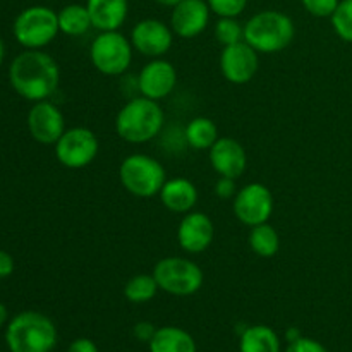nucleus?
I'll list each match as a JSON object with an SVG mask.
<instances>
[{
    "label": "nucleus",
    "mask_w": 352,
    "mask_h": 352,
    "mask_svg": "<svg viewBox=\"0 0 352 352\" xmlns=\"http://www.w3.org/2000/svg\"><path fill=\"white\" fill-rule=\"evenodd\" d=\"M9 79L16 93L30 102L48 100L58 88L60 69L54 57L40 50L17 55L9 69Z\"/></svg>",
    "instance_id": "obj_1"
},
{
    "label": "nucleus",
    "mask_w": 352,
    "mask_h": 352,
    "mask_svg": "<svg viewBox=\"0 0 352 352\" xmlns=\"http://www.w3.org/2000/svg\"><path fill=\"white\" fill-rule=\"evenodd\" d=\"M164 122L165 113L158 102L146 96H136L117 112L116 133L127 143L143 144L162 133Z\"/></svg>",
    "instance_id": "obj_2"
},
{
    "label": "nucleus",
    "mask_w": 352,
    "mask_h": 352,
    "mask_svg": "<svg viewBox=\"0 0 352 352\" xmlns=\"http://www.w3.org/2000/svg\"><path fill=\"white\" fill-rule=\"evenodd\" d=\"M294 36V21L280 10H261L244 24V41L258 54H277L285 50Z\"/></svg>",
    "instance_id": "obj_3"
},
{
    "label": "nucleus",
    "mask_w": 352,
    "mask_h": 352,
    "mask_svg": "<svg viewBox=\"0 0 352 352\" xmlns=\"http://www.w3.org/2000/svg\"><path fill=\"white\" fill-rule=\"evenodd\" d=\"M6 340L10 352H52L57 346V329L43 313L24 311L9 323Z\"/></svg>",
    "instance_id": "obj_4"
},
{
    "label": "nucleus",
    "mask_w": 352,
    "mask_h": 352,
    "mask_svg": "<svg viewBox=\"0 0 352 352\" xmlns=\"http://www.w3.org/2000/svg\"><path fill=\"white\" fill-rule=\"evenodd\" d=\"M120 184L138 198H153L160 195L167 182V172L157 158L144 153H133L119 167Z\"/></svg>",
    "instance_id": "obj_5"
},
{
    "label": "nucleus",
    "mask_w": 352,
    "mask_h": 352,
    "mask_svg": "<svg viewBox=\"0 0 352 352\" xmlns=\"http://www.w3.org/2000/svg\"><path fill=\"white\" fill-rule=\"evenodd\" d=\"M153 277L160 291L177 298L196 294L205 282V274L198 263L179 256H168L158 261L153 268Z\"/></svg>",
    "instance_id": "obj_6"
},
{
    "label": "nucleus",
    "mask_w": 352,
    "mask_h": 352,
    "mask_svg": "<svg viewBox=\"0 0 352 352\" xmlns=\"http://www.w3.org/2000/svg\"><path fill=\"white\" fill-rule=\"evenodd\" d=\"M14 36L28 50H40L55 40L58 30V16L45 6L24 9L14 21Z\"/></svg>",
    "instance_id": "obj_7"
},
{
    "label": "nucleus",
    "mask_w": 352,
    "mask_h": 352,
    "mask_svg": "<svg viewBox=\"0 0 352 352\" xmlns=\"http://www.w3.org/2000/svg\"><path fill=\"white\" fill-rule=\"evenodd\" d=\"M134 48L120 31H100L89 47L93 67L105 76H120L133 64Z\"/></svg>",
    "instance_id": "obj_8"
},
{
    "label": "nucleus",
    "mask_w": 352,
    "mask_h": 352,
    "mask_svg": "<svg viewBox=\"0 0 352 352\" xmlns=\"http://www.w3.org/2000/svg\"><path fill=\"white\" fill-rule=\"evenodd\" d=\"M100 143L96 134L88 127L65 129L55 143V157L67 168H85L95 162Z\"/></svg>",
    "instance_id": "obj_9"
},
{
    "label": "nucleus",
    "mask_w": 352,
    "mask_h": 352,
    "mask_svg": "<svg viewBox=\"0 0 352 352\" xmlns=\"http://www.w3.org/2000/svg\"><path fill=\"white\" fill-rule=\"evenodd\" d=\"M274 195L270 189L260 182H251L237 189L232 201L236 219L248 227L267 223L274 213Z\"/></svg>",
    "instance_id": "obj_10"
},
{
    "label": "nucleus",
    "mask_w": 352,
    "mask_h": 352,
    "mask_svg": "<svg viewBox=\"0 0 352 352\" xmlns=\"http://www.w3.org/2000/svg\"><path fill=\"white\" fill-rule=\"evenodd\" d=\"M131 43L138 54L150 58H160L174 43V31L160 19H141L131 30Z\"/></svg>",
    "instance_id": "obj_11"
},
{
    "label": "nucleus",
    "mask_w": 352,
    "mask_h": 352,
    "mask_svg": "<svg viewBox=\"0 0 352 352\" xmlns=\"http://www.w3.org/2000/svg\"><path fill=\"white\" fill-rule=\"evenodd\" d=\"M260 69V54L246 41L223 47L220 54V71L232 85H246Z\"/></svg>",
    "instance_id": "obj_12"
},
{
    "label": "nucleus",
    "mask_w": 352,
    "mask_h": 352,
    "mask_svg": "<svg viewBox=\"0 0 352 352\" xmlns=\"http://www.w3.org/2000/svg\"><path fill=\"white\" fill-rule=\"evenodd\" d=\"M136 85L141 96L158 102L167 98L177 86V71L172 62L162 57L153 58L140 71Z\"/></svg>",
    "instance_id": "obj_13"
},
{
    "label": "nucleus",
    "mask_w": 352,
    "mask_h": 352,
    "mask_svg": "<svg viewBox=\"0 0 352 352\" xmlns=\"http://www.w3.org/2000/svg\"><path fill=\"white\" fill-rule=\"evenodd\" d=\"M30 134L41 144H55L65 133V117L48 100L36 102L28 113Z\"/></svg>",
    "instance_id": "obj_14"
},
{
    "label": "nucleus",
    "mask_w": 352,
    "mask_h": 352,
    "mask_svg": "<svg viewBox=\"0 0 352 352\" xmlns=\"http://www.w3.org/2000/svg\"><path fill=\"white\" fill-rule=\"evenodd\" d=\"M213 237H215V226L206 213L189 212L179 222L177 243L186 253H203L212 246Z\"/></svg>",
    "instance_id": "obj_15"
},
{
    "label": "nucleus",
    "mask_w": 352,
    "mask_h": 352,
    "mask_svg": "<svg viewBox=\"0 0 352 352\" xmlns=\"http://www.w3.org/2000/svg\"><path fill=\"white\" fill-rule=\"evenodd\" d=\"M210 10L206 0H182L172 7L170 28L174 34L184 40L199 36L210 23Z\"/></svg>",
    "instance_id": "obj_16"
},
{
    "label": "nucleus",
    "mask_w": 352,
    "mask_h": 352,
    "mask_svg": "<svg viewBox=\"0 0 352 352\" xmlns=\"http://www.w3.org/2000/svg\"><path fill=\"white\" fill-rule=\"evenodd\" d=\"M208 151L213 170L222 177L239 179L246 172L248 155L239 141L232 138H219Z\"/></svg>",
    "instance_id": "obj_17"
},
{
    "label": "nucleus",
    "mask_w": 352,
    "mask_h": 352,
    "mask_svg": "<svg viewBox=\"0 0 352 352\" xmlns=\"http://www.w3.org/2000/svg\"><path fill=\"white\" fill-rule=\"evenodd\" d=\"M91 24L98 31H119L129 14L127 0H86Z\"/></svg>",
    "instance_id": "obj_18"
},
{
    "label": "nucleus",
    "mask_w": 352,
    "mask_h": 352,
    "mask_svg": "<svg viewBox=\"0 0 352 352\" xmlns=\"http://www.w3.org/2000/svg\"><path fill=\"white\" fill-rule=\"evenodd\" d=\"M158 196H160L162 205L168 212L182 213V215L192 212L198 203V189L189 179L184 177L167 179Z\"/></svg>",
    "instance_id": "obj_19"
},
{
    "label": "nucleus",
    "mask_w": 352,
    "mask_h": 352,
    "mask_svg": "<svg viewBox=\"0 0 352 352\" xmlns=\"http://www.w3.org/2000/svg\"><path fill=\"white\" fill-rule=\"evenodd\" d=\"M150 352H196V342L189 332L179 327H162L151 337Z\"/></svg>",
    "instance_id": "obj_20"
},
{
    "label": "nucleus",
    "mask_w": 352,
    "mask_h": 352,
    "mask_svg": "<svg viewBox=\"0 0 352 352\" xmlns=\"http://www.w3.org/2000/svg\"><path fill=\"white\" fill-rule=\"evenodd\" d=\"M239 352H280V339L267 325L248 327L241 333Z\"/></svg>",
    "instance_id": "obj_21"
},
{
    "label": "nucleus",
    "mask_w": 352,
    "mask_h": 352,
    "mask_svg": "<svg viewBox=\"0 0 352 352\" xmlns=\"http://www.w3.org/2000/svg\"><path fill=\"white\" fill-rule=\"evenodd\" d=\"M186 143L192 148V150H210L213 144L219 140V127L208 117H195L189 120L188 126L184 129Z\"/></svg>",
    "instance_id": "obj_22"
},
{
    "label": "nucleus",
    "mask_w": 352,
    "mask_h": 352,
    "mask_svg": "<svg viewBox=\"0 0 352 352\" xmlns=\"http://www.w3.org/2000/svg\"><path fill=\"white\" fill-rule=\"evenodd\" d=\"M57 16L58 30L67 36H81V34L88 33L89 28H93L88 9L81 3H69V6L62 7Z\"/></svg>",
    "instance_id": "obj_23"
},
{
    "label": "nucleus",
    "mask_w": 352,
    "mask_h": 352,
    "mask_svg": "<svg viewBox=\"0 0 352 352\" xmlns=\"http://www.w3.org/2000/svg\"><path fill=\"white\" fill-rule=\"evenodd\" d=\"M250 248L256 256L260 258H274L280 250V237L275 227L270 223H261V226L251 227Z\"/></svg>",
    "instance_id": "obj_24"
},
{
    "label": "nucleus",
    "mask_w": 352,
    "mask_h": 352,
    "mask_svg": "<svg viewBox=\"0 0 352 352\" xmlns=\"http://www.w3.org/2000/svg\"><path fill=\"white\" fill-rule=\"evenodd\" d=\"M160 291L153 274H138L131 277L124 285V296L129 302L134 305H143V302L151 301Z\"/></svg>",
    "instance_id": "obj_25"
},
{
    "label": "nucleus",
    "mask_w": 352,
    "mask_h": 352,
    "mask_svg": "<svg viewBox=\"0 0 352 352\" xmlns=\"http://www.w3.org/2000/svg\"><path fill=\"white\" fill-rule=\"evenodd\" d=\"M215 38L222 47L244 41V26L237 17H220L215 24Z\"/></svg>",
    "instance_id": "obj_26"
},
{
    "label": "nucleus",
    "mask_w": 352,
    "mask_h": 352,
    "mask_svg": "<svg viewBox=\"0 0 352 352\" xmlns=\"http://www.w3.org/2000/svg\"><path fill=\"white\" fill-rule=\"evenodd\" d=\"M330 21L337 36L342 41L352 43V0H340Z\"/></svg>",
    "instance_id": "obj_27"
},
{
    "label": "nucleus",
    "mask_w": 352,
    "mask_h": 352,
    "mask_svg": "<svg viewBox=\"0 0 352 352\" xmlns=\"http://www.w3.org/2000/svg\"><path fill=\"white\" fill-rule=\"evenodd\" d=\"M206 3L219 17H237L246 9L248 0H206Z\"/></svg>",
    "instance_id": "obj_28"
},
{
    "label": "nucleus",
    "mask_w": 352,
    "mask_h": 352,
    "mask_svg": "<svg viewBox=\"0 0 352 352\" xmlns=\"http://www.w3.org/2000/svg\"><path fill=\"white\" fill-rule=\"evenodd\" d=\"M340 0H301L306 12L315 17H332Z\"/></svg>",
    "instance_id": "obj_29"
},
{
    "label": "nucleus",
    "mask_w": 352,
    "mask_h": 352,
    "mask_svg": "<svg viewBox=\"0 0 352 352\" xmlns=\"http://www.w3.org/2000/svg\"><path fill=\"white\" fill-rule=\"evenodd\" d=\"M285 352H329L325 349L323 344H320L318 340L308 339V337H301V339L294 340V342H289L287 351Z\"/></svg>",
    "instance_id": "obj_30"
},
{
    "label": "nucleus",
    "mask_w": 352,
    "mask_h": 352,
    "mask_svg": "<svg viewBox=\"0 0 352 352\" xmlns=\"http://www.w3.org/2000/svg\"><path fill=\"white\" fill-rule=\"evenodd\" d=\"M215 195L219 196L220 199H232L237 192V186H236V179L230 177H222L220 175L219 181L215 182Z\"/></svg>",
    "instance_id": "obj_31"
},
{
    "label": "nucleus",
    "mask_w": 352,
    "mask_h": 352,
    "mask_svg": "<svg viewBox=\"0 0 352 352\" xmlns=\"http://www.w3.org/2000/svg\"><path fill=\"white\" fill-rule=\"evenodd\" d=\"M155 332H157V329L150 322H140L134 325V337L141 342H150Z\"/></svg>",
    "instance_id": "obj_32"
},
{
    "label": "nucleus",
    "mask_w": 352,
    "mask_h": 352,
    "mask_svg": "<svg viewBox=\"0 0 352 352\" xmlns=\"http://www.w3.org/2000/svg\"><path fill=\"white\" fill-rule=\"evenodd\" d=\"M67 352H98V347H96V344L89 339H76L74 342L69 346Z\"/></svg>",
    "instance_id": "obj_33"
},
{
    "label": "nucleus",
    "mask_w": 352,
    "mask_h": 352,
    "mask_svg": "<svg viewBox=\"0 0 352 352\" xmlns=\"http://www.w3.org/2000/svg\"><path fill=\"white\" fill-rule=\"evenodd\" d=\"M14 272V260L9 253L0 250V278L9 277Z\"/></svg>",
    "instance_id": "obj_34"
},
{
    "label": "nucleus",
    "mask_w": 352,
    "mask_h": 352,
    "mask_svg": "<svg viewBox=\"0 0 352 352\" xmlns=\"http://www.w3.org/2000/svg\"><path fill=\"white\" fill-rule=\"evenodd\" d=\"M301 332H299L298 329H294V327H292V329H289L287 332H285V339L289 340V342H294V340H298V339H301Z\"/></svg>",
    "instance_id": "obj_35"
},
{
    "label": "nucleus",
    "mask_w": 352,
    "mask_h": 352,
    "mask_svg": "<svg viewBox=\"0 0 352 352\" xmlns=\"http://www.w3.org/2000/svg\"><path fill=\"white\" fill-rule=\"evenodd\" d=\"M7 316H9V313H7V308L2 305V302H0V327H3V323L7 322Z\"/></svg>",
    "instance_id": "obj_36"
},
{
    "label": "nucleus",
    "mask_w": 352,
    "mask_h": 352,
    "mask_svg": "<svg viewBox=\"0 0 352 352\" xmlns=\"http://www.w3.org/2000/svg\"><path fill=\"white\" fill-rule=\"evenodd\" d=\"M155 2L157 3H160V6H164V7H175L177 6L179 2H182V0H155Z\"/></svg>",
    "instance_id": "obj_37"
},
{
    "label": "nucleus",
    "mask_w": 352,
    "mask_h": 352,
    "mask_svg": "<svg viewBox=\"0 0 352 352\" xmlns=\"http://www.w3.org/2000/svg\"><path fill=\"white\" fill-rule=\"evenodd\" d=\"M3 55H6V47H3V41L0 40V65L3 62Z\"/></svg>",
    "instance_id": "obj_38"
}]
</instances>
